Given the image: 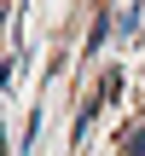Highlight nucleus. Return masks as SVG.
Returning <instances> with one entry per match:
<instances>
[{"label":"nucleus","instance_id":"obj_1","mask_svg":"<svg viewBox=\"0 0 145 156\" xmlns=\"http://www.w3.org/2000/svg\"><path fill=\"white\" fill-rule=\"evenodd\" d=\"M122 156H145V122L128 133V139H122Z\"/></svg>","mask_w":145,"mask_h":156}]
</instances>
